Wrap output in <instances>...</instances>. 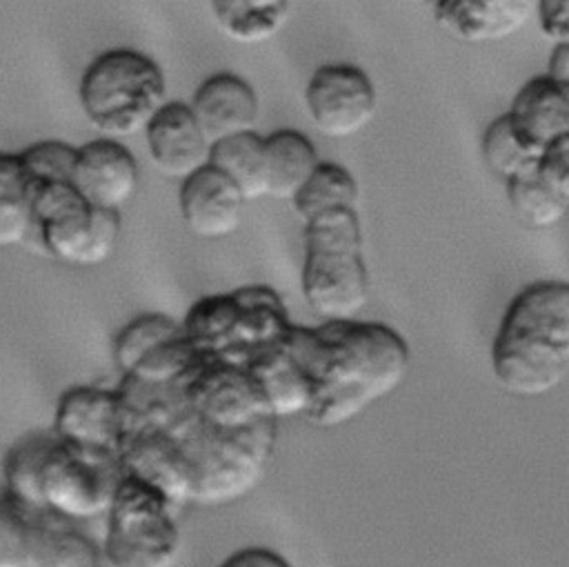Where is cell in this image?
<instances>
[{"label": "cell", "instance_id": "35", "mask_svg": "<svg viewBox=\"0 0 569 567\" xmlns=\"http://www.w3.org/2000/svg\"><path fill=\"white\" fill-rule=\"evenodd\" d=\"M120 213L93 209V231L84 267H96L111 258L120 238Z\"/></svg>", "mask_w": 569, "mask_h": 567}, {"label": "cell", "instance_id": "31", "mask_svg": "<svg viewBox=\"0 0 569 567\" xmlns=\"http://www.w3.org/2000/svg\"><path fill=\"white\" fill-rule=\"evenodd\" d=\"M480 153L487 169L502 182H509L531 171L540 158L520 142L505 113L489 122V127L485 129L480 140Z\"/></svg>", "mask_w": 569, "mask_h": 567}, {"label": "cell", "instance_id": "3", "mask_svg": "<svg viewBox=\"0 0 569 567\" xmlns=\"http://www.w3.org/2000/svg\"><path fill=\"white\" fill-rule=\"evenodd\" d=\"M302 296L325 322L358 320L369 300L358 211H331L305 225Z\"/></svg>", "mask_w": 569, "mask_h": 567}, {"label": "cell", "instance_id": "22", "mask_svg": "<svg viewBox=\"0 0 569 567\" xmlns=\"http://www.w3.org/2000/svg\"><path fill=\"white\" fill-rule=\"evenodd\" d=\"M209 11L227 38L258 44L273 38L287 24L291 4L276 0H218L209 4Z\"/></svg>", "mask_w": 569, "mask_h": 567}, {"label": "cell", "instance_id": "10", "mask_svg": "<svg viewBox=\"0 0 569 567\" xmlns=\"http://www.w3.org/2000/svg\"><path fill=\"white\" fill-rule=\"evenodd\" d=\"M122 476L160 494L171 507L191 505V467L178 440L160 425L136 422L118 454Z\"/></svg>", "mask_w": 569, "mask_h": 567}, {"label": "cell", "instance_id": "1", "mask_svg": "<svg viewBox=\"0 0 569 567\" xmlns=\"http://www.w3.org/2000/svg\"><path fill=\"white\" fill-rule=\"evenodd\" d=\"M284 349L309 385L305 418L316 427H340L389 396L411 360L396 329L365 320L291 325Z\"/></svg>", "mask_w": 569, "mask_h": 567}, {"label": "cell", "instance_id": "29", "mask_svg": "<svg viewBox=\"0 0 569 567\" xmlns=\"http://www.w3.org/2000/svg\"><path fill=\"white\" fill-rule=\"evenodd\" d=\"M505 189H507V200L511 205L513 216L527 229H533V231L553 229L567 216L569 205L542 187V182L536 176V167L505 182Z\"/></svg>", "mask_w": 569, "mask_h": 567}, {"label": "cell", "instance_id": "30", "mask_svg": "<svg viewBox=\"0 0 569 567\" xmlns=\"http://www.w3.org/2000/svg\"><path fill=\"white\" fill-rule=\"evenodd\" d=\"M198 360L200 356L193 351L182 334L156 347L131 369V374L122 378L147 389H167L180 382L198 365Z\"/></svg>", "mask_w": 569, "mask_h": 567}, {"label": "cell", "instance_id": "24", "mask_svg": "<svg viewBox=\"0 0 569 567\" xmlns=\"http://www.w3.org/2000/svg\"><path fill=\"white\" fill-rule=\"evenodd\" d=\"M207 165L222 173L244 202L264 196V138L260 133L247 131L213 142Z\"/></svg>", "mask_w": 569, "mask_h": 567}, {"label": "cell", "instance_id": "38", "mask_svg": "<svg viewBox=\"0 0 569 567\" xmlns=\"http://www.w3.org/2000/svg\"><path fill=\"white\" fill-rule=\"evenodd\" d=\"M547 78L569 87V44H556L549 56Z\"/></svg>", "mask_w": 569, "mask_h": 567}, {"label": "cell", "instance_id": "27", "mask_svg": "<svg viewBox=\"0 0 569 567\" xmlns=\"http://www.w3.org/2000/svg\"><path fill=\"white\" fill-rule=\"evenodd\" d=\"M33 191L18 153L0 151V249L27 242Z\"/></svg>", "mask_w": 569, "mask_h": 567}, {"label": "cell", "instance_id": "28", "mask_svg": "<svg viewBox=\"0 0 569 567\" xmlns=\"http://www.w3.org/2000/svg\"><path fill=\"white\" fill-rule=\"evenodd\" d=\"M182 336V327L178 320L164 314H142L129 320L113 340V360L122 376L131 374V369L156 347L167 340Z\"/></svg>", "mask_w": 569, "mask_h": 567}, {"label": "cell", "instance_id": "5", "mask_svg": "<svg viewBox=\"0 0 569 567\" xmlns=\"http://www.w3.org/2000/svg\"><path fill=\"white\" fill-rule=\"evenodd\" d=\"M100 556L107 567H173L180 551L178 509L142 483L122 476L107 511Z\"/></svg>", "mask_w": 569, "mask_h": 567}, {"label": "cell", "instance_id": "34", "mask_svg": "<svg viewBox=\"0 0 569 567\" xmlns=\"http://www.w3.org/2000/svg\"><path fill=\"white\" fill-rule=\"evenodd\" d=\"M536 176L547 191L569 205V138L549 147L538 158Z\"/></svg>", "mask_w": 569, "mask_h": 567}, {"label": "cell", "instance_id": "4", "mask_svg": "<svg viewBox=\"0 0 569 567\" xmlns=\"http://www.w3.org/2000/svg\"><path fill=\"white\" fill-rule=\"evenodd\" d=\"M78 98L100 138L116 142L144 133L169 102L162 69L147 53L127 47L109 49L89 62Z\"/></svg>", "mask_w": 569, "mask_h": 567}, {"label": "cell", "instance_id": "17", "mask_svg": "<svg viewBox=\"0 0 569 567\" xmlns=\"http://www.w3.org/2000/svg\"><path fill=\"white\" fill-rule=\"evenodd\" d=\"M236 302L233 345L224 360L227 365L242 367L253 356L282 347L291 322L280 296L262 285L240 287L231 291Z\"/></svg>", "mask_w": 569, "mask_h": 567}, {"label": "cell", "instance_id": "8", "mask_svg": "<svg viewBox=\"0 0 569 567\" xmlns=\"http://www.w3.org/2000/svg\"><path fill=\"white\" fill-rule=\"evenodd\" d=\"M305 105L313 127L333 140L360 133L376 116L378 96L371 78L356 64L318 67L307 87Z\"/></svg>", "mask_w": 569, "mask_h": 567}, {"label": "cell", "instance_id": "13", "mask_svg": "<svg viewBox=\"0 0 569 567\" xmlns=\"http://www.w3.org/2000/svg\"><path fill=\"white\" fill-rule=\"evenodd\" d=\"M505 116L520 142L542 156L569 138V87L547 76L531 78L520 87Z\"/></svg>", "mask_w": 569, "mask_h": 567}, {"label": "cell", "instance_id": "15", "mask_svg": "<svg viewBox=\"0 0 569 567\" xmlns=\"http://www.w3.org/2000/svg\"><path fill=\"white\" fill-rule=\"evenodd\" d=\"M178 202L187 229L198 238L220 240L240 227L244 198L209 165L180 182Z\"/></svg>", "mask_w": 569, "mask_h": 567}, {"label": "cell", "instance_id": "21", "mask_svg": "<svg viewBox=\"0 0 569 567\" xmlns=\"http://www.w3.org/2000/svg\"><path fill=\"white\" fill-rule=\"evenodd\" d=\"M98 545L73 523L33 516L29 567H100Z\"/></svg>", "mask_w": 569, "mask_h": 567}, {"label": "cell", "instance_id": "6", "mask_svg": "<svg viewBox=\"0 0 569 567\" xmlns=\"http://www.w3.org/2000/svg\"><path fill=\"white\" fill-rule=\"evenodd\" d=\"M120 480L118 458L69 447L53 436L40 478L42 509L73 525L104 518Z\"/></svg>", "mask_w": 569, "mask_h": 567}, {"label": "cell", "instance_id": "32", "mask_svg": "<svg viewBox=\"0 0 569 567\" xmlns=\"http://www.w3.org/2000/svg\"><path fill=\"white\" fill-rule=\"evenodd\" d=\"M18 158L33 187L60 185L71 180L76 147L62 140H40L22 149Z\"/></svg>", "mask_w": 569, "mask_h": 567}, {"label": "cell", "instance_id": "18", "mask_svg": "<svg viewBox=\"0 0 569 567\" xmlns=\"http://www.w3.org/2000/svg\"><path fill=\"white\" fill-rule=\"evenodd\" d=\"M189 109L211 145L253 131L260 113L253 87L233 73H216L207 78L196 89Z\"/></svg>", "mask_w": 569, "mask_h": 567}, {"label": "cell", "instance_id": "11", "mask_svg": "<svg viewBox=\"0 0 569 567\" xmlns=\"http://www.w3.org/2000/svg\"><path fill=\"white\" fill-rule=\"evenodd\" d=\"M93 231V209L69 182L36 187L31 202V233L27 238L49 258L84 267Z\"/></svg>", "mask_w": 569, "mask_h": 567}, {"label": "cell", "instance_id": "23", "mask_svg": "<svg viewBox=\"0 0 569 567\" xmlns=\"http://www.w3.org/2000/svg\"><path fill=\"white\" fill-rule=\"evenodd\" d=\"M180 327L200 358L224 360L231 351L236 327V302L231 294H213L196 300Z\"/></svg>", "mask_w": 569, "mask_h": 567}, {"label": "cell", "instance_id": "16", "mask_svg": "<svg viewBox=\"0 0 569 567\" xmlns=\"http://www.w3.org/2000/svg\"><path fill=\"white\" fill-rule=\"evenodd\" d=\"M533 7L529 0H440L433 4V22L460 42H498L518 33Z\"/></svg>", "mask_w": 569, "mask_h": 567}, {"label": "cell", "instance_id": "33", "mask_svg": "<svg viewBox=\"0 0 569 567\" xmlns=\"http://www.w3.org/2000/svg\"><path fill=\"white\" fill-rule=\"evenodd\" d=\"M33 516L0 498V567H29Z\"/></svg>", "mask_w": 569, "mask_h": 567}, {"label": "cell", "instance_id": "14", "mask_svg": "<svg viewBox=\"0 0 569 567\" xmlns=\"http://www.w3.org/2000/svg\"><path fill=\"white\" fill-rule=\"evenodd\" d=\"M144 138L153 167L180 182L209 162L211 142L184 102H167L147 125Z\"/></svg>", "mask_w": 569, "mask_h": 567}, {"label": "cell", "instance_id": "9", "mask_svg": "<svg viewBox=\"0 0 569 567\" xmlns=\"http://www.w3.org/2000/svg\"><path fill=\"white\" fill-rule=\"evenodd\" d=\"M51 434L69 447L118 458L127 436V411L118 389L69 387L58 398Z\"/></svg>", "mask_w": 569, "mask_h": 567}, {"label": "cell", "instance_id": "7", "mask_svg": "<svg viewBox=\"0 0 569 567\" xmlns=\"http://www.w3.org/2000/svg\"><path fill=\"white\" fill-rule=\"evenodd\" d=\"M178 394L196 420L222 434H240L276 422L256 382L236 365L200 358L178 382Z\"/></svg>", "mask_w": 569, "mask_h": 567}, {"label": "cell", "instance_id": "25", "mask_svg": "<svg viewBox=\"0 0 569 567\" xmlns=\"http://www.w3.org/2000/svg\"><path fill=\"white\" fill-rule=\"evenodd\" d=\"M53 442V434H33L18 440L4 456L2 478H4V498L16 503L31 516L44 514L40 478L44 456Z\"/></svg>", "mask_w": 569, "mask_h": 567}, {"label": "cell", "instance_id": "12", "mask_svg": "<svg viewBox=\"0 0 569 567\" xmlns=\"http://www.w3.org/2000/svg\"><path fill=\"white\" fill-rule=\"evenodd\" d=\"M69 185L91 209L120 213L138 189V162L122 142L98 138L76 147Z\"/></svg>", "mask_w": 569, "mask_h": 567}, {"label": "cell", "instance_id": "20", "mask_svg": "<svg viewBox=\"0 0 569 567\" xmlns=\"http://www.w3.org/2000/svg\"><path fill=\"white\" fill-rule=\"evenodd\" d=\"M320 158L311 140L296 129H280L264 138V196L293 200Z\"/></svg>", "mask_w": 569, "mask_h": 567}, {"label": "cell", "instance_id": "26", "mask_svg": "<svg viewBox=\"0 0 569 567\" xmlns=\"http://www.w3.org/2000/svg\"><path fill=\"white\" fill-rule=\"evenodd\" d=\"M358 180L338 162H320L305 187L291 200L302 222L331 211H358Z\"/></svg>", "mask_w": 569, "mask_h": 567}, {"label": "cell", "instance_id": "2", "mask_svg": "<svg viewBox=\"0 0 569 567\" xmlns=\"http://www.w3.org/2000/svg\"><path fill=\"white\" fill-rule=\"evenodd\" d=\"M491 371L511 396L558 389L569 371V287L565 280L527 285L509 302L491 345Z\"/></svg>", "mask_w": 569, "mask_h": 567}, {"label": "cell", "instance_id": "19", "mask_svg": "<svg viewBox=\"0 0 569 567\" xmlns=\"http://www.w3.org/2000/svg\"><path fill=\"white\" fill-rule=\"evenodd\" d=\"M240 369H244L260 389L273 420L307 414L311 402L309 385L284 345L253 356Z\"/></svg>", "mask_w": 569, "mask_h": 567}, {"label": "cell", "instance_id": "37", "mask_svg": "<svg viewBox=\"0 0 569 567\" xmlns=\"http://www.w3.org/2000/svg\"><path fill=\"white\" fill-rule=\"evenodd\" d=\"M220 567H291L280 554L267 547H244L231 554Z\"/></svg>", "mask_w": 569, "mask_h": 567}, {"label": "cell", "instance_id": "36", "mask_svg": "<svg viewBox=\"0 0 569 567\" xmlns=\"http://www.w3.org/2000/svg\"><path fill=\"white\" fill-rule=\"evenodd\" d=\"M540 31L556 44H569V2L567 0H540L533 7Z\"/></svg>", "mask_w": 569, "mask_h": 567}]
</instances>
